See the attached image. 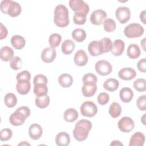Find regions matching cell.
<instances>
[{"instance_id": "6da1fadb", "label": "cell", "mask_w": 146, "mask_h": 146, "mask_svg": "<svg viewBox=\"0 0 146 146\" xmlns=\"http://www.w3.org/2000/svg\"><path fill=\"white\" fill-rule=\"evenodd\" d=\"M92 127V124L90 120L87 119L79 120L76 123L73 130L74 139L78 141L85 140L87 138Z\"/></svg>"}, {"instance_id": "7a4b0ae2", "label": "cell", "mask_w": 146, "mask_h": 146, "mask_svg": "<svg viewBox=\"0 0 146 146\" xmlns=\"http://www.w3.org/2000/svg\"><path fill=\"white\" fill-rule=\"evenodd\" d=\"M54 22L59 27L63 28L69 24V12L63 5H57L54 11Z\"/></svg>"}, {"instance_id": "3957f363", "label": "cell", "mask_w": 146, "mask_h": 146, "mask_svg": "<svg viewBox=\"0 0 146 146\" xmlns=\"http://www.w3.org/2000/svg\"><path fill=\"white\" fill-rule=\"evenodd\" d=\"M30 115V109L27 106H22L11 114L9 117L10 123L14 126L22 125L27 117Z\"/></svg>"}, {"instance_id": "277c9868", "label": "cell", "mask_w": 146, "mask_h": 146, "mask_svg": "<svg viewBox=\"0 0 146 146\" xmlns=\"http://www.w3.org/2000/svg\"><path fill=\"white\" fill-rule=\"evenodd\" d=\"M1 11L12 17H15L20 15L22 7L19 3L11 0H3L0 5Z\"/></svg>"}, {"instance_id": "5b68a950", "label": "cell", "mask_w": 146, "mask_h": 146, "mask_svg": "<svg viewBox=\"0 0 146 146\" xmlns=\"http://www.w3.org/2000/svg\"><path fill=\"white\" fill-rule=\"evenodd\" d=\"M144 32L143 27L138 23H130L124 30L125 36L128 38H139L143 34Z\"/></svg>"}, {"instance_id": "8992f818", "label": "cell", "mask_w": 146, "mask_h": 146, "mask_svg": "<svg viewBox=\"0 0 146 146\" xmlns=\"http://www.w3.org/2000/svg\"><path fill=\"white\" fill-rule=\"evenodd\" d=\"M80 110L83 116L92 117L95 116L97 113L98 107L93 102L86 101L82 103L80 106Z\"/></svg>"}, {"instance_id": "52a82bcc", "label": "cell", "mask_w": 146, "mask_h": 146, "mask_svg": "<svg viewBox=\"0 0 146 146\" xmlns=\"http://www.w3.org/2000/svg\"><path fill=\"white\" fill-rule=\"evenodd\" d=\"M70 8L75 13H82L87 15L90 11V7L87 3L82 0H70L69 1Z\"/></svg>"}, {"instance_id": "ba28073f", "label": "cell", "mask_w": 146, "mask_h": 146, "mask_svg": "<svg viewBox=\"0 0 146 146\" xmlns=\"http://www.w3.org/2000/svg\"><path fill=\"white\" fill-rule=\"evenodd\" d=\"M96 72L102 76H106L111 74L112 71L111 64L106 60H98L95 65Z\"/></svg>"}, {"instance_id": "9c48e42d", "label": "cell", "mask_w": 146, "mask_h": 146, "mask_svg": "<svg viewBox=\"0 0 146 146\" xmlns=\"http://www.w3.org/2000/svg\"><path fill=\"white\" fill-rule=\"evenodd\" d=\"M117 126L119 129L123 132L128 133L132 131L135 127V123L133 120L128 116L121 118L118 123Z\"/></svg>"}, {"instance_id": "30bf717a", "label": "cell", "mask_w": 146, "mask_h": 146, "mask_svg": "<svg viewBox=\"0 0 146 146\" xmlns=\"http://www.w3.org/2000/svg\"><path fill=\"white\" fill-rule=\"evenodd\" d=\"M115 16L120 23L124 24L129 20L131 18V11L127 7H119L116 10Z\"/></svg>"}, {"instance_id": "8fae6325", "label": "cell", "mask_w": 146, "mask_h": 146, "mask_svg": "<svg viewBox=\"0 0 146 146\" xmlns=\"http://www.w3.org/2000/svg\"><path fill=\"white\" fill-rule=\"evenodd\" d=\"M107 13L100 9L94 10L90 16V22L94 25H100L103 23L107 17Z\"/></svg>"}, {"instance_id": "7c38bea8", "label": "cell", "mask_w": 146, "mask_h": 146, "mask_svg": "<svg viewBox=\"0 0 146 146\" xmlns=\"http://www.w3.org/2000/svg\"><path fill=\"white\" fill-rule=\"evenodd\" d=\"M56 56V52L55 48L51 47L45 48L41 53V59L44 63H50L52 62Z\"/></svg>"}, {"instance_id": "4fadbf2b", "label": "cell", "mask_w": 146, "mask_h": 146, "mask_svg": "<svg viewBox=\"0 0 146 146\" xmlns=\"http://www.w3.org/2000/svg\"><path fill=\"white\" fill-rule=\"evenodd\" d=\"M88 50L91 55L93 56H99L103 54V48L100 40H93L88 46Z\"/></svg>"}, {"instance_id": "5bb4252c", "label": "cell", "mask_w": 146, "mask_h": 146, "mask_svg": "<svg viewBox=\"0 0 146 146\" xmlns=\"http://www.w3.org/2000/svg\"><path fill=\"white\" fill-rule=\"evenodd\" d=\"M88 58L87 54L83 50H79L74 56V61L78 66H84L88 62Z\"/></svg>"}, {"instance_id": "9a60e30c", "label": "cell", "mask_w": 146, "mask_h": 146, "mask_svg": "<svg viewBox=\"0 0 146 146\" xmlns=\"http://www.w3.org/2000/svg\"><path fill=\"white\" fill-rule=\"evenodd\" d=\"M119 77L123 80H131L136 76V71L131 67H125L118 72Z\"/></svg>"}, {"instance_id": "2e32d148", "label": "cell", "mask_w": 146, "mask_h": 146, "mask_svg": "<svg viewBox=\"0 0 146 146\" xmlns=\"http://www.w3.org/2000/svg\"><path fill=\"white\" fill-rule=\"evenodd\" d=\"M42 128L38 124H33L29 128V134L30 138L33 140H36L39 139L42 135Z\"/></svg>"}, {"instance_id": "e0dca14e", "label": "cell", "mask_w": 146, "mask_h": 146, "mask_svg": "<svg viewBox=\"0 0 146 146\" xmlns=\"http://www.w3.org/2000/svg\"><path fill=\"white\" fill-rule=\"evenodd\" d=\"M125 48V43L123 40L120 39H116L112 43L111 50V53L114 56H120L124 52Z\"/></svg>"}, {"instance_id": "ac0fdd59", "label": "cell", "mask_w": 146, "mask_h": 146, "mask_svg": "<svg viewBox=\"0 0 146 146\" xmlns=\"http://www.w3.org/2000/svg\"><path fill=\"white\" fill-rule=\"evenodd\" d=\"M145 142V136L140 132H135L131 137L129 146H143Z\"/></svg>"}, {"instance_id": "d6986e66", "label": "cell", "mask_w": 146, "mask_h": 146, "mask_svg": "<svg viewBox=\"0 0 146 146\" xmlns=\"http://www.w3.org/2000/svg\"><path fill=\"white\" fill-rule=\"evenodd\" d=\"M16 84V89L17 92L21 95L27 94L31 88V84L29 80H18Z\"/></svg>"}, {"instance_id": "ffe728a7", "label": "cell", "mask_w": 146, "mask_h": 146, "mask_svg": "<svg viewBox=\"0 0 146 146\" xmlns=\"http://www.w3.org/2000/svg\"><path fill=\"white\" fill-rule=\"evenodd\" d=\"M70 136L66 132L58 133L55 137V143L58 146H67L70 143Z\"/></svg>"}, {"instance_id": "44dd1931", "label": "cell", "mask_w": 146, "mask_h": 146, "mask_svg": "<svg viewBox=\"0 0 146 146\" xmlns=\"http://www.w3.org/2000/svg\"><path fill=\"white\" fill-rule=\"evenodd\" d=\"M14 52L9 46H3L1 48L0 58L2 61L8 62L14 57Z\"/></svg>"}, {"instance_id": "7402d4cb", "label": "cell", "mask_w": 146, "mask_h": 146, "mask_svg": "<svg viewBox=\"0 0 146 146\" xmlns=\"http://www.w3.org/2000/svg\"><path fill=\"white\" fill-rule=\"evenodd\" d=\"M120 100L124 103L130 102L133 97L132 90L129 87H123L121 89L119 92Z\"/></svg>"}, {"instance_id": "603a6c76", "label": "cell", "mask_w": 146, "mask_h": 146, "mask_svg": "<svg viewBox=\"0 0 146 146\" xmlns=\"http://www.w3.org/2000/svg\"><path fill=\"white\" fill-rule=\"evenodd\" d=\"M127 54L131 59H135L138 58L141 54L140 47L136 44H130L128 47Z\"/></svg>"}, {"instance_id": "cb8c5ba5", "label": "cell", "mask_w": 146, "mask_h": 146, "mask_svg": "<svg viewBox=\"0 0 146 146\" xmlns=\"http://www.w3.org/2000/svg\"><path fill=\"white\" fill-rule=\"evenodd\" d=\"M11 43L15 49L21 50L25 47L26 41L25 38L21 35H15L11 37Z\"/></svg>"}, {"instance_id": "d4e9b609", "label": "cell", "mask_w": 146, "mask_h": 146, "mask_svg": "<svg viewBox=\"0 0 146 146\" xmlns=\"http://www.w3.org/2000/svg\"><path fill=\"white\" fill-rule=\"evenodd\" d=\"M119 86V81L114 78L107 79L103 83V88L111 92L115 91L118 88Z\"/></svg>"}, {"instance_id": "484cf974", "label": "cell", "mask_w": 146, "mask_h": 146, "mask_svg": "<svg viewBox=\"0 0 146 146\" xmlns=\"http://www.w3.org/2000/svg\"><path fill=\"white\" fill-rule=\"evenodd\" d=\"M59 84L64 88L70 87L73 83L72 77L68 74H62L58 77Z\"/></svg>"}, {"instance_id": "4316f807", "label": "cell", "mask_w": 146, "mask_h": 146, "mask_svg": "<svg viewBox=\"0 0 146 146\" xmlns=\"http://www.w3.org/2000/svg\"><path fill=\"white\" fill-rule=\"evenodd\" d=\"M78 112L75 109L72 108L67 109L63 113V118L65 121L72 123L75 121L78 117Z\"/></svg>"}, {"instance_id": "83f0119b", "label": "cell", "mask_w": 146, "mask_h": 146, "mask_svg": "<svg viewBox=\"0 0 146 146\" xmlns=\"http://www.w3.org/2000/svg\"><path fill=\"white\" fill-rule=\"evenodd\" d=\"M75 47V44L71 39L65 40L62 44L61 49L62 52L65 55H69L72 52Z\"/></svg>"}, {"instance_id": "f1b7e54d", "label": "cell", "mask_w": 146, "mask_h": 146, "mask_svg": "<svg viewBox=\"0 0 146 146\" xmlns=\"http://www.w3.org/2000/svg\"><path fill=\"white\" fill-rule=\"evenodd\" d=\"M33 91L34 94L36 96H43L47 95L48 92V87L46 84L37 83L34 84Z\"/></svg>"}, {"instance_id": "f546056e", "label": "cell", "mask_w": 146, "mask_h": 146, "mask_svg": "<svg viewBox=\"0 0 146 146\" xmlns=\"http://www.w3.org/2000/svg\"><path fill=\"white\" fill-rule=\"evenodd\" d=\"M108 112L112 117L117 118L121 114V107L118 103L113 102L110 105Z\"/></svg>"}, {"instance_id": "4dcf8cb0", "label": "cell", "mask_w": 146, "mask_h": 146, "mask_svg": "<svg viewBox=\"0 0 146 146\" xmlns=\"http://www.w3.org/2000/svg\"><path fill=\"white\" fill-rule=\"evenodd\" d=\"M73 39L78 42H83L86 38V33L82 29H76L71 33Z\"/></svg>"}, {"instance_id": "1f68e13d", "label": "cell", "mask_w": 146, "mask_h": 146, "mask_svg": "<svg viewBox=\"0 0 146 146\" xmlns=\"http://www.w3.org/2000/svg\"><path fill=\"white\" fill-rule=\"evenodd\" d=\"M97 90L96 84L93 85H85L83 84L82 88V92L85 97H91L95 93Z\"/></svg>"}, {"instance_id": "d6a6232c", "label": "cell", "mask_w": 146, "mask_h": 146, "mask_svg": "<svg viewBox=\"0 0 146 146\" xmlns=\"http://www.w3.org/2000/svg\"><path fill=\"white\" fill-rule=\"evenodd\" d=\"M4 102L6 107L13 108L17 103V98L15 94L11 92H9L6 94L4 98Z\"/></svg>"}, {"instance_id": "836d02e7", "label": "cell", "mask_w": 146, "mask_h": 146, "mask_svg": "<svg viewBox=\"0 0 146 146\" xmlns=\"http://www.w3.org/2000/svg\"><path fill=\"white\" fill-rule=\"evenodd\" d=\"M35 105L39 108H46L50 103V97L47 94L43 96H36L35 100Z\"/></svg>"}, {"instance_id": "e575fe53", "label": "cell", "mask_w": 146, "mask_h": 146, "mask_svg": "<svg viewBox=\"0 0 146 146\" xmlns=\"http://www.w3.org/2000/svg\"><path fill=\"white\" fill-rule=\"evenodd\" d=\"M62 40V36L59 34L53 33L49 36L48 43L50 47L55 48L60 44Z\"/></svg>"}, {"instance_id": "d590c367", "label": "cell", "mask_w": 146, "mask_h": 146, "mask_svg": "<svg viewBox=\"0 0 146 146\" xmlns=\"http://www.w3.org/2000/svg\"><path fill=\"white\" fill-rule=\"evenodd\" d=\"M83 84L93 85L96 84L98 81V78L95 75L92 73H87L85 74L82 79Z\"/></svg>"}, {"instance_id": "8d00e7d4", "label": "cell", "mask_w": 146, "mask_h": 146, "mask_svg": "<svg viewBox=\"0 0 146 146\" xmlns=\"http://www.w3.org/2000/svg\"><path fill=\"white\" fill-rule=\"evenodd\" d=\"M133 86L137 91L145 92L146 90V80L143 78L137 79L134 81Z\"/></svg>"}, {"instance_id": "74e56055", "label": "cell", "mask_w": 146, "mask_h": 146, "mask_svg": "<svg viewBox=\"0 0 146 146\" xmlns=\"http://www.w3.org/2000/svg\"><path fill=\"white\" fill-rule=\"evenodd\" d=\"M103 24L104 30L108 33L113 32L116 28V24L115 21L111 18L105 19Z\"/></svg>"}, {"instance_id": "f35d334b", "label": "cell", "mask_w": 146, "mask_h": 146, "mask_svg": "<svg viewBox=\"0 0 146 146\" xmlns=\"http://www.w3.org/2000/svg\"><path fill=\"white\" fill-rule=\"evenodd\" d=\"M100 41L102 46L103 54L107 53L111 51L112 46V43L111 39H110L109 38L105 37L100 40Z\"/></svg>"}, {"instance_id": "ab89813d", "label": "cell", "mask_w": 146, "mask_h": 146, "mask_svg": "<svg viewBox=\"0 0 146 146\" xmlns=\"http://www.w3.org/2000/svg\"><path fill=\"white\" fill-rule=\"evenodd\" d=\"M10 66L13 70H19L22 66V61L21 58L17 56H14L10 60Z\"/></svg>"}, {"instance_id": "60d3db41", "label": "cell", "mask_w": 146, "mask_h": 146, "mask_svg": "<svg viewBox=\"0 0 146 146\" xmlns=\"http://www.w3.org/2000/svg\"><path fill=\"white\" fill-rule=\"evenodd\" d=\"M86 16L85 14L82 13H75L73 16V21L75 25H82L86 23Z\"/></svg>"}, {"instance_id": "b9f144b4", "label": "cell", "mask_w": 146, "mask_h": 146, "mask_svg": "<svg viewBox=\"0 0 146 146\" xmlns=\"http://www.w3.org/2000/svg\"><path fill=\"white\" fill-rule=\"evenodd\" d=\"M13 135V132L10 128L2 129L0 132V140L2 141H6L10 140Z\"/></svg>"}, {"instance_id": "7bdbcfd3", "label": "cell", "mask_w": 146, "mask_h": 146, "mask_svg": "<svg viewBox=\"0 0 146 146\" xmlns=\"http://www.w3.org/2000/svg\"><path fill=\"white\" fill-rule=\"evenodd\" d=\"M136 105L140 111L146 110V95H143L139 97L136 101Z\"/></svg>"}, {"instance_id": "ee69618b", "label": "cell", "mask_w": 146, "mask_h": 146, "mask_svg": "<svg viewBox=\"0 0 146 146\" xmlns=\"http://www.w3.org/2000/svg\"><path fill=\"white\" fill-rule=\"evenodd\" d=\"M97 100L99 104L105 105L109 102V95L107 92H101L98 95Z\"/></svg>"}, {"instance_id": "f6af8a7d", "label": "cell", "mask_w": 146, "mask_h": 146, "mask_svg": "<svg viewBox=\"0 0 146 146\" xmlns=\"http://www.w3.org/2000/svg\"><path fill=\"white\" fill-rule=\"evenodd\" d=\"M16 79H17V81L22 80L30 81V80L31 79V74L29 71H27V70L22 71L19 72L17 75Z\"/></svg>"}, {"instance_id": "bcb514c9", "label": "cell", "mask_w": 146, "mask_h": 146, "mask_svg": "<svg viewBox=\"0 0 146 146\" xmlns=\"http://www.w3.org/2000/svg\"><path fill=\"white\" fill-rule=\"evenodd\" d=\"M48 79L47 78L42 75V74H38L34 76L33 79V84H35L37 83H43V84H47Z\"/></svg>"}, {"instance_id": "7dc6e473", "label": "cell", "mask_w": 146, "mask_h": 146, "mask_svg": "<svg viewBox=\"0 0 146 146\" xmlns=\"http://www.w3.org/2000/svg\"><path fill=\"white\" fill-rule=\"evenodd\" d=\"M146 59L143 58L140 59L137 64V67L138 70L142 72H145L146 71Z\"/></svg>"}, {"instance_id": "c3c4849f", "label": "cell", "mask_w": 146, "mask_h": 146, "mask_svg": "<svg viewBox=\"0 0 146 146\" xmlns=\"http://www.w3.org/2000/svg\"><path fill=\"white\" fill-rule=\"evenodd\" d=\"M0 25V39L2 40L6 38L8 34V31L6 27L2 24V23H1Z\"/></svg>"}, {"instance_id": "681fc988", "label": "cell", "mask_w": 146, "mask_h": 146, "mask_svg": "<svg viewBox=\"0 0 146 146\" xmlns=\"http://www.w3.org/2000/svg\"><path fill=\"white\" fill-rule=\"evenodd\" d=\"M145 10H143V11H141L140 13V21L144 23V24H145L146 23V22H145Z\"/></svg>"}, {"instance_id": "f907efd6", "label": "cell", "mask_w": 146, "mask_h": 146, "mask_svg": "<svg viewBox=\"0 0 146 146\" xmlns=\"http://www.w3.org/2000/svg\"><path fill=\"white\" fill-rule=\"evenodd\" d=\"M110 145L112 146H117V145H123V144L122 143H121L120 141L118 140H113L112 141L111 144Z\"/></svg>"}, {"instance_id": "816d5d0a", "label": "cell", "mask_w": 146, "mask_h": 146, "mask_svg": "<svg viewBox=\"0 0 146 146\" xmlns=\"http://www.w3.org/2000/svg\"><path fill=\"white\" fill-rule=\"evenodd\" d=\"M145 38H144L142 40H141V42H140V44H141V46H142L143 47V49L144 51H145Z\"/></svg>"}, {"instance_id": "f5cc1de1", "label": "cell", "mask_w": 146, "mask_h": 146, "mask_svg": "<svg viewBox=\"0 0 146 146\" xmlns=\"http://www.w3.org/2000/svg\"><path fill=\"white\" fill-rule=\"evenodd\" d=\"M145 115L146 113H144L141 117V121L144 125H145Z\"/></svg>"}, {"instance_id": "db71d44e", "label": "cell", "mask_w": 146, "mask_h": 146, "mask_svg": "<svg viewBox=\"0 0 146 146\" xmlns=\"http://www.w3.org/2000/svg\"><path fill=\"white\" fill-rule=\"evenodd\" d=\"M18 145H30V144H29V143H27V141H22V142H21V143H20L19 144H18Z\"/></svg>"}]
</instances>
